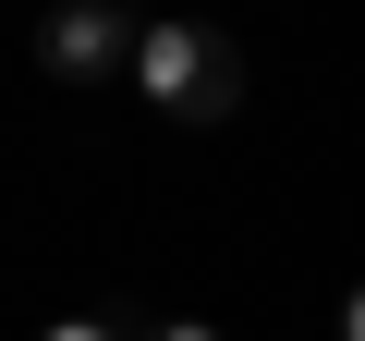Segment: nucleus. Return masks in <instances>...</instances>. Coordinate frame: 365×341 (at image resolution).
Returning a JSON list of instances; mask_svg holds the SVG:
<instances>
[{
  "instance_id": "f257e3e1",
  "label": "nucleus",
  "mask_w": 365,
  "mask_h": 341,
  "mask_svg": "<svg viewBox=\"0 0 365 341\" xmlns=\"http://www.w3.org/2000/svg\"><path fill=\"white\" fill-rule=\"evenodd\" d=\"M134 86L170 110V122H232L244 110V49L220 37V25H146V49H134Z\"/></svg>"
},
{
  "instance_id": "f03ea898",
  "label": "nucleus",
  "mask_w": 365,
  "mask_h": 341,
  "mask_svg": "<svg viewBox=\"0 0 365 341\" xmlns=\"http://www.w3.org/2000/svg\"><path fill=\"white\" fill-rule=\"evenodd\" d=\"M134 49H146V25H122L110 0H61L37 25V73L49 86H110V73H134Z\"/></svg>"
},
{
  "instance_id": "7ed1b4c3",
  "label": "nucleus",
  "mask_w": 365,
  "mask_h": 341,
  "mask_svg": "<svg viewBox=\"0 0 365 341\" xmlns=\"http://www.w3.org/2000/svg\"><path fill=\"white\" fill-rule=\"evenodd\" d=\"M37 341H134V329H110V317H61V329H37Z\"/></svg>"
},
{
  "instance_id": "20e7f679",
  "label": "nucleus",
  "mask_w": 365,
  "mask_h": 341,
  "mask_svg": "<svg viewBox=\"0 0 365 341\" xmlns=\"http://www.w3.org/2000/svg\"><path fill=\"white\" fill-rule=\"evenodd\" d=\"M134 341H220L207 317H158V329H134Z\"/></svg>"
},
{
  "instance_id": "39448f33",
  "label": "nucleus",
  "mask_w": 365,
  "mask_h": 341,
  "mask_svg": "<svg viewBox=\"0 0 365 341\" xmlns=\"http://www.w3.org/2000/svg\"><path fill=\"white\" fill-rule=\"evenodd\" d=\"M341 341H365V280H353V292H341Z\"/></svg>"
}]
</instances>
